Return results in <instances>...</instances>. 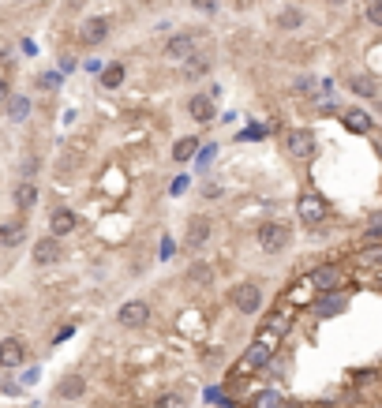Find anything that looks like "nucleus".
<instances>
[{"instance_id": "nucleus-1", "label": "nucleus", "mask_w": 382, "mask_h": 408, "mask_svg": "<svg viewBox=\"0 0 382 408\" xmlns=\"http://www.w3.org/2000/svg\"><path fill=\"white\" fill-rule=\"evenodd\" d=\"M296 214H300V221L304 225H322L326 221V214H330V206H326V199L318 195V191H304V195L296 199Z\"/></svg>"}, {"instance_id": "nucleus-2", "label": "nucleus", "mask_w": 382, "mask_h": 408, "mask_svg": "<svg viewBox=\"0 0 382 408\" xmlns=\"http://www.w3.org/2000/svg\"><path fill=\"white\" fill-rule=\"evenodd\" d=\"M307 285H311L315 292H338L341 285H345V270L333 266V262H326V266H315L311 274H307Z\"/></svg>"}, {"instance_id": "nucleus-3", "label": "nucleus", "mask_w": 382, "mask_h": 408, "mask_svg": "<svg viewBox=\"0 0 382 408\" xmlns=\"http://www.w3.org/2000/svg\"><path fill=\"white\" fill-rule=\"evenodd\" d=\"M233 307L240 311V315H259L262 311V289L255 281H244L233 289Z\"/></svg>"}, {"instance_id": "nucleus-4", "label": "nucleus", "mask_w": 382, "mask_h": 408, "mask_svg": "<svg viewBox=\"0 0 382 408\" xmlns=\"http://www.w3.org/2000/svg\"><path fill=\"white\" fill-rule=\"evenodd\" d=\"M259 247H262L266 255L285 251V247H289V229H285L281 221H266V225L259 229Z\"/></svg>"}, {"instance_id": "nucleus-5", "label": "nucleus", "mask_w": 382, "mask_h": 408, "mask_svg": "<svg viewBox=\"0 0 382 408\" xmlns=\"http://www.w3.org/2000/svg\"><path fill=\"white\" fill-rule=\"evenodd\" d=\"M285 150H289L296 162H311L315 157V135L307 127H296V131L285 135Z\"/></svg>"}, {"instance_id": "nucleus-6", "label": "nucleus", "mask_w": 382, "mask_h": 408, "mask_svg": "<svg viewBox=\"0 0 382 408\" xmlns=\"http://www.w3.org/2000/svg\"><path fill=\"white\" fill-rule=\"evenodd\" d=\"M116 322L124 326V330H139V326L150 322V303L147 300H127L120 311H116Z\"/></svg>"}, {"instance_id": "nucleus-7", "label": "nucleus", "mask_w": 382, "mask_h": 408, "mask_svg": "<svg viewBox=\"0 0 382 408\" xmlns=\"http://www.w3.org/2000/svg\"><path fill=\"white\" fill-rule=\"evenodd\" d=\"M270 359H274V348L266 345V341H259L255 337V345L244 352V359H240V367H236V371L240 374H248V371H259V367H266Z\"/></svg>"}, {"instance_id": "nucleus-8", "label": "nucleus", "mask_w": 382, "mask_h": 408, "mask_svg": "<svg viewBox=\"0 0 382 408\" xmlns=\"http://www.w3.org/2000/svg\"><path fill=\"white\" fill-rule=\"evenodd\" d=\"M23 359H27V345H23L19 337H4V341H0V367H4V371L23 367Z\"/></svg>"}, {"instance_id": "nucleus-9", "label": "nucleus", "mask_w": 382, "mask_h": 408, "mask_svg": "<svg viewBox=\"0 0 382 408\" xmlns=\"http://www.w3.org/2000/svg\"><path fill=\"white\" fill-rule=\"evenodd\" d=\"M75 225H79V218L68 206H57V210L49 214V236H68V233H75Z\"/></svg>"}, {"instance_id": "nucleus-10", "label": "nucleus", "mask_w": 382, "mask_h": 408, "mask_svg": "<svg viewBox=\"0 0 382 408\" xmlns=\"http://www.w3.org/2000/svg\"><path fill=\"white\" fill-rule=\"evenodd\" d=\"M57 259H60L57 236H42V240L34 244V266H57Z\"/></svg>"}, {"instance_id": "nucleus-11", "label": "nucleus", "mask_w": 382, "mask_h": 408, "mask_svg": "<svg viewBox=\"0 0 382 408\" xmlns=\"http://www.w3.org/2000/svg\"><path fill=\"white\" fill-rule=\"evenodd\" d=\"M79 38H83V45H101L109 38V19H101V15L86 19L83 30H79Z\"/></svg>"}, {"instance_id": "nucleus-12", "label": "nucleus", "mask_w": 382, "mask_h": 408, "mask_svg": "<svg viewBox=\"0 0 382 408\" xmlns=\"http://www.w3.org/2000/svg\"><path fill=\"white\" fill-rule=\"evenodd\" d=\"M83 394H86V379H83V374H64V379L57 382V397H64V401H79Z\"/></svg>"}, {"instance_id": "nucleus-13", "label": "nucleus", "mask_w": 382, "mask_h": 408, "mask_svg": "<svg viewBox=\"0 0 382 408\" xmlns=\"http://www.w3.org/2000/svg\"><path fill=\"white\" fill-rule=\"evenodd\" d=\"M191 53H195V38L191 34H177V38H169V45H165V57L180 60V64H184Z\"/></svg>"}, {"instance_id": "nucleus-14", "label": "nucleus", "mask_w": 382, "mask_h": 408, "mask_svg": "<svg viewBox=\"0 0 382 408\" xmlns=\"http://www.w3.org/2000/svg\"><path fill=\"white\" fill-rule=\"evenodd\" d=\"M188 116L195 120V124H210V120H214V98L195 94V98L188 101Z\"/></svg>"}, {"instance_id": "nucleus-15", "label": "nucleus", "mask_w": 382, "mask_h": 408, "mask_svg": "<svg viewBox=\"0 0 382 408\" xmlns=\"http://www.w3.org/2000/svg\"><path fill=\"white\" fill-rule=\"evenodd\" d=\"M289 326H292V311L289 307H277V311L266 315V333H274V337H285Z\"/></svg>"}, {"instance_id": "nucleus-16", "label": "nucleus", "mask_w": 382, "mask_h": 408, "mask_svg": "<svg viewBox=\"0 0 382 408\" xmlns=\"http://www.w3.org/2000/svg\"><path fill=\"white\" fill-rule=\"evenodd\" d=\"M341 124L356 135H371V116L364 113V109H345V113H341Z\"/></svg>"}, {"instance_id": "nucleus-17", "label": "nucleus", "mask_w": 382, "mask_h": 408, "mask_svg": "<svg viewBox=\"0 0 382 408\" xmlns=\"http://www.w3.org/2000/svg\"><path fill=\"white\" fill-rule=\"evenodd\" d=\"M206 240H210V221L199 214V218L188 221V247H203Z\"/></svg>"}, {"instance_id": "nucleus-18", "label": "nucleus", "mask_w": 382, "mask_h": 408, "mask_svg": "<svg viewBox=\"0 0 382 408\" xmlns=\"http://www.w3.org/2000/svg\"><path fill=\"white\" fill-rule=\"evenodd\" d=\"M206 71H210V57H203V53H191V57L184 60V79H188V83L203 79Z\"/></svg>"}, {"instance_id": "nucleus-19", "label": "nucleus", "mask_w": 382, "mask_h": 408, "mask_svg": "<svg viewBox=\"0 0 382 408\" xmlns=\"http://www.w3.org/2000/svg\"><path fill=\"white\" fill-rule=\"evenodd\" d=\"M322 300H315V311L318 315H338L341 307H345V296H341V289L338 292H318Z\"/></svg>"}, {"instance_id": "nucleus-20", "label": "nucleus", "mask_w": 382, "mask_h": 408, "mask_svg": "<svg viewBox=\"0 0 382 408\" xmlns=\"http://www.w3.org/2000/svg\"><path fill=\"white\" fill-rule=\"evenodd\" d=\"M27 116H30V98H23V94H8V120L23 124Z\"/></svg>"}, {"instance_id": "nucleus-21", "label": "nucleus", "mask_w": 382, "mask_h": 408, "mask_svg": "<svg viewBox=\"0 0 382 408\" xmlns=\"http://www.w3.org/2000/svg\"><path fill=\"white\" fill-rule=\"evenodd\" d=\"M15 210H30V206H34L38 203V188H34V183H30V180H23L19 183V188H15Z\"/></svg>"}, {"instance_id": "nucleus-22", "label": "nucleus", "mask_w": 382, "mask_h": 408, "mask_svg": "<svg viewBox=\"0 0 382 408\" xmlns=\"http://www.w3.org/2000/svg\"><path fill=\"white\" fill-rule=\"evenodd\" d=\"M23 236H27V225H23V221H8V225H0V244L4 247L23 244Z\"/></svg>"}, {"instance_id": "nucleus-23", "label": "nucleus", "mask_w": 382, "mask_h": 408, "mask_svg": "<svg viewBox=\"0 0 382 408\" xmlns=\"http://www.w3.org/2000/svg\"><path fill=\"white\" fill-rule=\"evenodd\" d=\"M248 408H285V397H281V390H262V394L251 397Z\"/></svg>"}, {"instance_id": "nucleus-24", "label": "nucleus", "mask_w": 382, "mask_h": 408, "mask_svg": "<svg viewBox=\"0 0 382 408\" xmlns=\"http://www.w3.org/2000/svg\"><path fill=\"white\" fill-rule=\"evenodd\" d=\"M195 154H199V139H191V135H188V139H180L177 146H173V162H191Z\"/></svg>"}, {"instance_id": "nucleus-25", "label": "nucleus", "mask_w": 382, "mask_h": 408, "mask_svg": "<svg viewBox=\"0 0 382 408\" xmlns=\"http://www.w3.org/2000/svg\"><path fill=\"white\" fill-rule=\"evenodd\" d=\"M120 83H124V64H109V68H101V86H105V90H116Z\"/></svg>"}, {"instance_id": "nucleus-26", "label": "nucleus", "mask_w": 382, "mask_h": 408, "mask_svg": "<svg viewBox=\"0 0 382 408\" xmlns=\"http://www.w3.org/2000/svg\"><path fill=\"white\" fill-rule=\"evenodd\" d=\"M356 266H382V244H371L368 251L356 255Z\"/></svg>"}, {"instance_id": "nucleus-27", "label": "nucleus", "mask_w": 382, "mask_h": 408, "mask_svg": "<svg viewBox=\"0 0 382 408\" xmlns=\"http://www.w3.org/2000/svg\"><path fill=\"white\" fill-rule=\"evenodd\" d=\"M300 23H304V12H296V8H285V12L277 15V27L281 30H296Z\"/></svg>"}, {"instance_id": "nucleus-28", "label": "nucleus", "mask_w": 382, "mask_h": 408, "mask_svg": "<svg viewBox=\"0 0 382 408\" xmlns=\"http://www.w3.org/2000/svg\"><path fill=\"white\" fill-rule=\"evenodd\" d=\"M348 86H353V94H360V98H375V90H379L375 79H368V75H356Z\"/></svg>"}, {"instance_id": "nucleus-29", "label": "nucleus", "mask_w": 382, "mask_h": 408, "mask_svg": "<svg viewBox=\"0 0 382 408\" xmlns=\"http://www.w3.org/2000/svg\"><path fill=\"white\" fill-rule=\"evenodd\" d=\"M154 408H188V394H162Z\"/></svg>"}, {"instance_id": "nucleus-30", "label": "nucleus", "mask_w": 382, "mask_h": 408, "mask_svg": "<svg viewBox=\"0 0 382 408\" xmlns=\"http://www.w3.org/2000/svg\"><path fill=\"white\" fill-rule=\"evenodd\" d=\"M188 277H191V285H210V266L206 262H191Z\"/></svg>"}, {"instance_id": "nucleus-31", "label": "nucleus", "mask_w": 382, "mask_h": 408, "mask_svg": "<svg viewBox=\"0 0 382 408\" xmlns=\"http://www.w3.org/2000/svg\"><path fill=\"white\" fill-rule=\"evenodd\" d=\"M368 23L371 27H382V0H371L368 4Z\"/></svg>"}, {"instance_id": "nucleus-32", "label": "nucleus", "mask_w": 382, "mask_h": 408, "mask_svg": "<svg viewBox=\"0 0 382 408\" xmlns=\"http://www.w3.org/2000/svg\"><path fill=\"white\" fill-rule=\"evenodd\" d=\"M38 83H42L45 90H53V86H60V75H57V71H45V75L38 79Z\"/></svg>"}, {"instance_id": "nucleus-33", "label": "nucleus", "mask_w": 382, "mask_h": 408, "mask_svg": "<svg viewBox=\"0 0 382 408\" xmlns=\"http://www.w3.org/2000/svg\"><path fill=\"white\" fill-rule=\"evenodd\" d=\"M364 240H368V244H382V221H375V225L368 229V236H364Z\"/></svg>"}, {"instance_id": "nucleus-34", "label": "nucleus", "mask_w": 382, "mask_h": 408, "mask_svg": "<svg viewBox=\"0 0 382 408\" xmlns=\"http://www.w3.org/2000/svg\"><path fill=\"white\" fill-rule=\"evenodd\" d=\"M34 169H38V157H23V176H27V180L34 176Z\"/></svg>"}, {"instance_id": "nucleus-35", "label": "nucleus", "mask_w": 382, "mask_h": 408, "mask_svg": "<svg viewBox=\"0 0 382 408\" xmlns=\"http://www.w3.org/2000/svg\"><path fill=\"white\" fill-rule=\"evenodd\" d=\"M191 8H199V12H214V8H218V0H191Z\"/></svg>"}, {"instance_id": "nucleus-36", "label": "nucleus", "mask_w": 382, "mask_h": 408, "mask_svg": "<svg viewBox=\"0 0 382 408\" xmlns=\"http://www.w3.org/2000/svg\"><path fill=\"white\" fill-rule=\"evenodd\" d=\"M71 333H75V326H64V330L57 333V337H53V345H60V341H68V337H71Z\"/></svg>"}, {"instance_id": "nucleus-37", "label": "nucleus", "mask_w": 382, "mask_h": 408, "mask_svg": "<svg viewBox=\"0 0 382 408\" xmlns=\"http://www.w3.org/2000/svg\"><path fill=\"white\" fill-rule=\"evenodd\" d=\"M0 101H8V83L0 79Z\"/></svg>"}]
</instances>
